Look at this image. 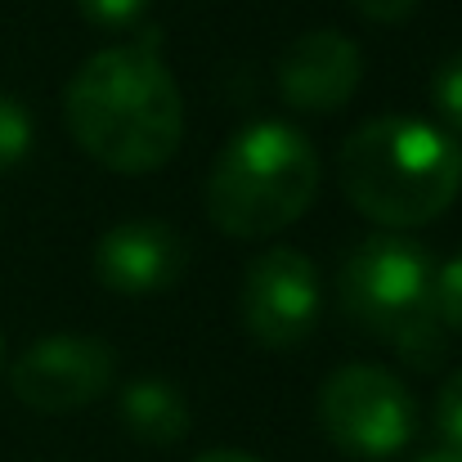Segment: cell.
Listing matches in <instances>:
<instances>
[{
	"mask_svg": "<svg viewBox=\"0 0 462 462\" xmlns=\"http://www.w3.org/2000/svg\"><path fill=\"white\" fill-rule=\"evenodd\" d=\"M63 117L81 153L117 175L166 166L184 140V99L162 63V32L90 54L63 90Z\"/></svg>",
	"mask_w": 462,
	"mask_h": 462,
	"instance_id": "cell-1",
	"label": "cell"
},
{
	"mask_svg": "<svg viewBox=\"0 0 462 462\" xmlns=\"http://www.w3.org/2000/svg\"><path fill=\"white\" fill-rule=\"evenodd\" d=\"M341 193L382 229H418L454 207L462 189L458 140L418 117H377L337 153Z\"/></svg>",
	"mask_w": 462,
	"mask_h": 462,
	"instance_id": "cell-2",
	"label": "cell"
},
{
	"mask_svg": "<svg viewBox=\"0 0 462 462\" xmlns=\"http://www.w3.org/2000/svg\"><path fill=\"white\" fill-rule=\"evenodd\" d=\"M319 193V153L288 122H252L220 149L207 175V220L229 238H274Z\"/></svg>",
	"mask_w": 462,
	"mask_h": 462,
	"instance_id": "cell-3",
	"label": "cell"
},
{
	"mask_svg": "<svg viewBox=\"0 0 462 462\" xmlns=\"http://www.w3.org/2000/svg\"><path fill=\"white\" fill-rule=\"evenodd\" d=\"M337 292L341 310L409 368L436 373L445 364L449 332L436 310V265L427 247L400 234H373L341 261Z\"/></svg>",
	"mask_w": 462,
	"mask_h": 462,
	"instance_id": "cell-4",
	"label": "cell"
},
{
	"mask_svg": "<svg viewBox=\"0 0 462 462\" xmlns=\"http://www.w3.org/2000/svg\"><path fill=\"white\" fill-rule=\"evenodd\" d=\"M323 436L359 462L395 458L418 431V404L409 386L377 364L337 368L314 400Z\"/></svg>",
	"mask_w": 462,
	"mask_h": 462,
	"instance_id": "cell-5",
	"label": "cell"
},
{
	"mask_svg": "<svg viewBox=\"0 0 462 462\" xmlns=\"http://www.w3.org/2000/svg\"><path fill=\"white\" fill-rule=\"evenodd\" d=\"M117 355L99 337H41L9 364V391L36 413H72L113 391Z\"/></svg>",
	"mask_w": 462,
	"mask_h": 462,
	"instance_id": "cell-6",
	"label": "cell"
},
{
	"mask_svg": "<svg viewBox=\"0 0 462 462\" xmlns=\"http://www.w3.org/2000/svg\"><path fill=\"white\" fill-rule=\"evenodd\" d=\"M238 314L256 346H301L319 323V270L310 265V256L297 247H270L252 256L238 288Z\"/></svg>",
	"mask_w": 462,
	"mask_h": 462,
	"instance_id": "cell-7",
	"label": "cell"
},
{
	"mask_svg": "<svg viewBox=\"0 0 462 462\" xmlns=\"http://www.w3.org/2000/svg\"><path fill=\"white\" fill-rule=\"evenodd\" d=\"M189 265L184 238L153 216L113 225L95 247V279L117 297H157L180 283Z\"/></svg>",
	"mask_w": 462,
	"mask_h": 462,
	"instance_id": "cell-8",
	"label": "cell"
},
{
	"mask_svg": "<svg viewBox=\"0 0 462 462\" xmlns=\"http://www.w3.org/2000/svg\"><path fill=\"white\" fill-rule=\"evenodd\" d=\"M364 81V54L346 32L319 27L297 36L279 59V95L297 113H337Z\"/></svg>",
	"mask_w": 462,
	"mask_h": 462,
	"instance_id": "cell-9",
	"label": "cell"
},
{
	"mask_svg": "<svg viewBox=\"0 0 462 462\" xmlns=\"http://www.w3.org/2000/svg\"><path fill=\"white\" fill-rule=\"evenodd\" d=\"M117 418H122V427H126L131 440L153 445V449L180 445L189 436V427H193V413H189L184 391L171 386V382H162V377H140V382L122 386Z\"/></svg>",
	"mask_w": 462,
	"mask_h": 462,
	"instance_id": "cell-10",
	"label": "cell"
},
{
	"mask_svg": "<svg viewBox=\"0 0 462 462\" xmlns=\"http://www.w3.org/2000/svg\"><path fill=\"white\" fill-rule=\"evenodd\" d=\"M27 153H32V117L18 99L0 95V175L14 171Z\"/></svg>",
	"mask_w": 462,
	"mask_h": 462,
	"instance_id": "cell-11",
	"label": "cell"
},
{
	"mask_svg": "<svg viewBox=\"0 0 462 462\" xmlns=\"http://www.w3.org/2000/svg\"><path fill=\"white\" fill-rule=\"evenodd\" d=\"M431 104H436V113H440V122H445L440 131H449V135L462 140V54L445 59V63L436 68Z\"/></svg>",
	"mask_w": 462,
	"mask_h": 462,
	"instance_id": "cell-12",
	"label": "cell"
},
{
	"mask_svg": "<svg viewBox=\"0 0 462 462\" xmlns=\"http://www.w3.org/2000/svg\"><path fill=\"white\" fill-rule=\"evenodd\" d=\"M436 431L449 454H462V368H454L436 395Z\"/></svg>",
	"mask_w": 462,
	"mask_h": 462,
	"instance_id": "cell-13",
	"label": "cell"
},
{
	"mask_svg": "<svg viewBox=\"0 0 462 462\" xmlns=\"http://www.w3.org/2000/svg\"><path fill=\"white\" fill-rule=\"evenodd\" d=\"M436 310L445 332H462V252L436 270Z\"/></svg>",
	"mask_w": 462,
	"mask_h": 462,
	"instance_id": "cell-14",
	"label": "cell"
},
{
	"mask_svg": "<svg viewBox=\"0 0 462 462\" xmlns=\"http://www.w3.org/2000/svg\"><path fill=\"white\" fill-rule=\"evenodd\" d=\"M149 5H153V0H77V14H81L86 23H95V27L117 32V27H131L135 18H144Z\"/></svg>",
	"mask_w": 462,
	"mask_h": 462,
	"instance_id": "cell-15",
	"label": "cell"
},
{
	"mask_svg": "<svg viewBox=\"0 0 462 462\" xmlns=\"http://www.w3.org/2000/svg\"><path fill=\"white\" fill-rule=\"evenodd\" d=\"M346 5L368 23H404L418 9V0H346Z\"/></svg>",
	"mask_w": 462,
	"mask_h": 462,
	"instance_id": "cell-16",
	"label": "cell"
},
{
	"mask_svg": "<svg viewBox=\"0 0 462 462\" xmlns=\"http://www.w3.org/2000/svg\"><path fill=\"white\" fill-rule=\"evenodd\" d=\"M193 462H261V458H252L243 449H207V454H198Z\"/></svg>",
	"mask_w": 462,
	"mask_h": 462,
	"instance_id": "cell-17",
	"label": "cell"
},
{
	"mask_svg": "<svg viewBox=\"0 0 462 462\" xmlns=\"http://www.w3.org/2000/svg\"><path fill=\"white\" fill-rule=\"evenodd\" d=\"M418 462H462V454H449V449H436V454H427V458Z\"/></svg>",
	"mask_w": 462,
	"mask_h": 462,
	"instance_id": "cell-18",
	"label": "cell"
},
{
	"mask_svg": "<svg viewBox=\"0 0 462 462\" xmlns=\"http://www.w3.org/2000/svg\"><path fill=\"white\" fill-rule=\"evenodd\" d=\"M0 368H5V337H0Z\"/></svg>",
	"mask_w": 462,
	"mask_h": 462,
	"instance_id": "cell-19",
	"label": "cell"
},
{
	"mask_svg": "<svg viewBox=\"0 0 462 462\" xmlns=\"http://www.w3.org/2000/svg\"><path fill=\"white\" fill-rule=\"evenodd\" d=\"M458 149H462V140H458Z\"/></svg>",
	"mask_w": 462,
	"mask_h": 462,
	"instance_id": "cell-20",
	"label": "cell"
}]
</instances>
